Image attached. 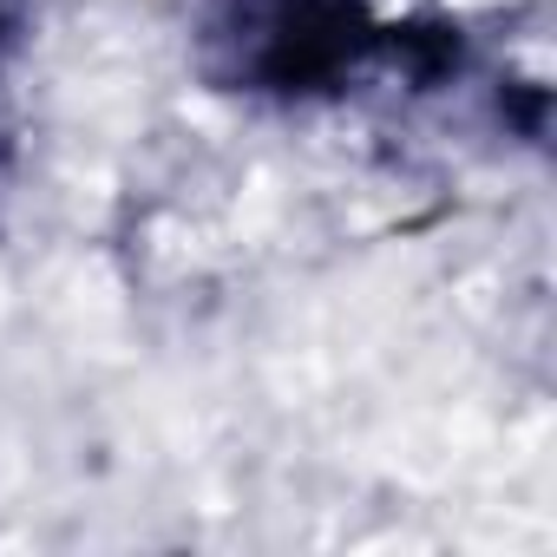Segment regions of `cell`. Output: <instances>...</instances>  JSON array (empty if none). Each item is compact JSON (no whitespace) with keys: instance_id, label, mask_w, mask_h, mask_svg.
Here are the masks:
<instances>
[{"instance_id":"1","label":"cell","mask_w":557,"mask_h":557,"mask_svg":"<svg viewBox=\"0 0 557 557\" xmlns=\"http://www.w3.org/2000/svg\"><path fill=\"white\" fill-rule=\"evenodd\" d=\"M210 40L243 92H329L381 47V27L368 0H236Z\"/></svg>"},{"instance_id":"2","label":"cell","mask_w":557,"mask_h":557,"mask_svg":"<svg viewBox=\"0 0 557 557\" xmlns=\"http://www.w3.org/2000/svg\"><path fill=\"white\" fill-rule=\"evenodd\" d=\"M21 21H27V0H0V66H8V53L21 40Z\"/></svg>"}]
</instances>
